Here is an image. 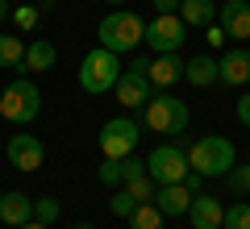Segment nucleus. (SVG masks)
<instances>
[{"label": "nucleus", "instance_id": "obj_37", "mask_svg": "<svg viewBox=\"0 0 250 229\" xmlns=\"http://www.w3.org/2000/svg\"><path fill=\"white\" fill-rule=\"evenodd\" d=\"M104 4H125V0H104Z\"/></svg>", "mask_w": 250, "mask_h": 229}, {"label": "nucleus", "instance_id": "obj_11", "mask_svg": "<svg viewBox=\"0 0 250 229\" xmlns=\"http://www.w3.org/2000/svg\"><path fill=\"white\" fill-rule=\"evenodd\" d=\"M146 80H150L154 92H167L175 80H184V59H179V50L175 54H154L150 67H146Z\"/></svg>", "mask_w": 250, "mask_h": 229}, {"label": "nucleus", "instance_id": "obj_25", "mask_svg": "<svg viewBox=\"0 0 250 229\" xmlns=\"http://www.w3.org/2000/svg\"><path fill=\"white\" fill-rule=\"evenodd\" d=\"M221 229H250V204H246V200L229 204V208H225V221H221Z\"/></svg>", "mask_w": 250, "mask_h": 229}, {"label": "nucleus", "instance_id": "obj_18", "mask_svg": "<svg viewBox=\"0 0 250 229\" xmlns=\"http://www.w3.org/2000/svg\"><path fill=\"white\" fill-rule=\"evenodd\" d=\"M179 21L188 29L192 25H213L217 21V4L213 0H179Z\"/></svg>", "mask_w": 250, "mask_h": 229}, {"label": "nucleus", "instance_id": "obj_35", "mask_svg": "<svg viewBox=\"0 0 250 229\" xmlns=\"http://www.w3.org/2000/svg\"><path fill=\"white\" fill-rule=\"evenodd\" d=\"M21 229H50V225H42V221H29V225H21Z\"/></svg>", "mask_w": 250, "mask_h": 229}, {"label": "nucleus", "instance_id": "obj_31", "mask_svg": "<svg viewBox=\"0 0 250 229\" xmlns=\"http://www.w3.org/2000/svg\"><path fill=\"white\" fill-rule=\"evenodd\" d=\"M205 38H208V46H221V42H225V29L213 21V25H205Z\"/></svg>", "mask_w": 250, "mask_h": 229}, {"label": "nucleus", "instance_id": "obj_38", "mask_svg": "<svg viewBox=\"0 0 250 229\" xmlns=\"http://www.w3.org/2000/svg\"><path fill=\"white\" fill-rule=\"evenodd\" d=\"M0 121H4V117H0Z\"/></svg>", "mask_w": 250, "mask_h": 229}, {"label": "nucleus", "instance_id": "obj_1", "mask_svg": "<svg viewBox=\"0 0 250 229\" xmlns=\"http://www.w3.org/2000/svg\"><path fill=\"white\" fill-rule=\"evenodd\" d=\"M96 38H100V46H104V50L129 54L134 46L146 42V21L138 17L134 9H113V13L96 25Z\"/></svg>", "mask_w": 250, "mask_h": 229}, {"label": "nucleus", "instance_id": "obj_14", "mask_svg": "<svg viewBox=\"0 0 250 229\" xmlns=\"http://www.w3.org/2000/svg\"><path fill=\"white\" fill-rule=\"evenodd\" d=\"M217 25L225 29V38H250V0H225Z\"/></svg>", "mask_w": 250, "mask_h": 229}, {"label": "nucleus", "instance_id": "obj_13", "mask_svg": "<svg viewBox=\"0 0 250 229\" xmlns=\"http://www.w3.org/2000/svg\"><path fill=\"white\" fill-rule=\"evenodd\" d=\"M188 217H192V229H221L225 208H221V200H217V196L196 192V196H192V204H188Z\"/></svg>", "mask_w": 250, "mask_h": 229}, {"label": "nucleus", "instance_id": "obj_29", "mask_svg": "<svg viewBox=\"0 0 250 229\" xmlns=\"http://www.w3.org/2000/svg\"><path fill=\"white\" fill-rule=\"evenodd\" d=\"M96 179L104 187H117V184H121V159H104V163H100V171H96Z\"/></svg>", "mask_w": 250, "mask_h": 229}, {"label": "nucleus", "instance_id": "obj_2", "mask_svg": "<svg viewBox=\"0 0 250 229\" xmlns=\"http://www.w3.org/2000/svg\"><path fill=\"white\" fill-rule=\"evenodd\" d=\"M121 54L104 50V46H96V50L83 54L80 62V88L88 92V96H104V92L117 88V80H121Z\"/></svg>", "mask_w": 250, "mask_h": 229}, {"label": "nucleus", "instance_id": "obj_7", "mask_svg": "<svg viewBox=\"0 0 250 229\" xmlns=\"http://www.w3.org/2000/svg\"><path fill=\"white\" fill-rule=\"evenodd\" d=\"M188 38V25L179 21V13H159L154 21H146V46L154 54H175Z\"/></svg>", "mask_w": 250, "mask_h": 229}, {"label": "nucleus", "instance_id": "obj_19", "mask_svg": "<svg viewBox=\"0 0 250 229\" xmlns=\"http://www.w3.org/2000/svg\"><path fill=\"white\" fill-rule=\"evenodd\" d=\"M54 59H59V50H54V42H46V38H38V42L25 46V62H21V71H50Z\"/></svg>", "mask_w": 250, "mask_h": 229}, {"label": "nucleus", "instance_id": "obj_22", "mask_svg": "<svg viewBox=\"0 0 250 229\" xmlns=\"http://www.w3.org/2000/svg\"><path fill=\"white\" fill-rule=\"evenodd\" d=\"M125 192L134 196L138 204H154V196H159V184H154L150 175H142V179H129V184H125Z\"/></svg>", "mask_w": 250, "mask_h": 229}, {"label": "nucleus", "instance_id": "obj_21", "mask_svg": "<svg viewBox=\"0 0 250 229\" xmlns=\"http://www.w3.org/2000/svg\"><path fill=\"white\" fill-rule=\"evenodd\" d=\"M163 212H159V204H138L134 208V217H129V229H163Z\"/></svg>", "mask_w": 250, "mask_h": 229}, {"label": "nucleus", "instance_id": "obj_36", "mask_svg": "<svg viewBox=\"0 0 250 229\" xmlns=\"http://www.w3.org/2000/svg\"><path fill=\"white\" fill-rule=\"evenodd\" d=\"M75 229H92V225H88V221H80V225H75Z\"/></svg>", "mask_w": 250, "mask_h": 229}, {"label": "nucleus", "instance_id": "obj_24", "mask_svg": "<svg viewBox=\"0 0 250 229\" xmlns=\"http://www.w3.org/2000/svg\"><path fill=\"white\" fill-rule=\"evenodd\" d=\"M59 217H62V204L54 200V196H42V200H34V221H42V225H54Z\"/></svg>", "mask_w": 250, "mask_h": 229}, {"label": "nucleus", "instance_id": "obj_10", "mask_svg": "<svg viewBox=\"0 0 250 229\" xmlns=\"http://www.w3.org/2000/svg\"><path fill=\"white\" fill-rule=\"evenodd\" d=\"M117 100H121L125 108H142L146 100L154 96V88H150V80H146V71H129L125 67L121 71V80H117Z\"/></svg>", "mask_w": 250, "mask_h": 229}, {"label": "nucleus", "instance_id": "obj_23", "mask_svg": "<svg viewBox=\"0 0 250 229\" xmlns=\"http://www.w3.org/2000/svg\"><path fill=\"white\" fill-rule=\"evenodd\" d=\"M225 187H229L233 196H250V163H246V167L233 163V167L225 171Z\"/></svg>", "mask_w": 250, "mask_h": 229}, {"label": "nucleus", "instance_id": "obj_3", "mask_svg": "<svg viewBox=\"0 0 250 229\" xmlns=\"http://www.w3.org/2000/svg\"><path fill=\"white\" fill-rule=\"evenodd\" d=\"M233 163H238V150H233V142H225L221 133H205V138H196V142H192V154H188V167L200 171L205 179L225 175Z\"/></svg>", "mask_w": 250, "mask_h": 229}, {"label": "nucleus", "instance_id": "obj_12", "mask_svg": "<svg viewBox=\"0 0 250 229\" xmlns=\"http://www.w3.org/2000/svg\"><path fill=\"white\" fill-rule=\"evenodd\" d=\"M217 80H221L225 88L250 83V50H225L221 59H217Z\"/></svg>", "mask_w": 250, "mask_h": 229}, {"label": "nucleus", "instance_id": "obj_26", "mask_svg": "<svg viewBox=\"0 0 250 229\" xmlns=\"http://www.w3.org/2000/svg\"><path fill=\"white\" fill-rule=\"evenodd\" d=\"M134 208H138V200L125 192V187H121V192H113V200H108V212H113V217L129 221V217H134Z\"/></svg>", "mask_w": 250, "mask_h": 229}, {"label": "nucleus", "instance_id": "obj_15", "mask_svg": "<svg viewBox=\"0 0 250 229\" xmlns=\"http://www.w3.org/2000/svg\"><path fill=\"white\" fill-rule=\"evenodd\" d=\"M0 221L13 225V229L29 225V221H34V200H29L25 192H4L0 196Z\"/></svg>", "mask_w": 250, "mask_h": 229}, {"label": "nucleus", "instance_id": "obj_33", "mask_svg": "<svg viewBox=\"0 0 250 229\" xmlns=\"http://www.w3.org/2000/svg\"><path fill=\"white\" fill-rule=\"evenodd\" d=\"M154 9L159 13H179V0H154Z\"/></svg>", "mask_w": 250, "mask_h": 229}, {"label": "nucleus", "instance_id": "obj_16", "mask_svg": "<svg viewBox=\"0 0 250 229\" xmlns=\"http://www.w3.org/2000/svg\"><path fill=\"white\" fill-rule=\"evenodd\" d=\"M154 204H159L163 217H188L192 192H188L184 184H163V187H159V196H154Z\"/></svg>", "mask_w": 250, "mask_h": 229}, {"label": "nucleus", "instance_id": "obj_32", "mask_svg": "<svg viewBox=\"0 0 250 229\" xmlns=\"http://www.w3.org/2000/svg\"><path fill=\"white\" fill-rule=\"evenodd\" d=\"M238 121H242V125L250 129V92H246V96L238 100Z\"/></svg>", "mask_w": 250, "mask_h": 229}, {"label": "nucleus", "instance_id": "obj_30", "mask_svg": "<svg viewBox=\"0 0 250 229\" xmlns=\"http://www.w3.org/2000/svg\"><path fill=\"white\" fill-rule=\"evenodd\" d=\"M184 187H188L192 196H196L200 187H205V175H200V171H188V175H184Z\"/></svg>", "mask_w": 250, "mask_h": 229}, {"label": "nucleus", "instance_id": "obj_4", "mask_svg": "<svg viewBox=\"0 0 250 229\" xmlns=\"http://www.w3.org/2000/svg\"><path fill=\"white\" fill-rule=\"evenodd\" d=\"M188 100L171 96V92H154L150 100L142 104V125L154 133H184L188 129Z\"/></svg>", "mask_w": 250, "mask_h": 229}, {"label": "nucleus", "instance_id": "obj_6", "mask_svg": "<svg viewBox=\"0 0 250 229\" xmlns=\"http://www.w3.org/2000/svg\"><path fill=\"white\" fill-rule=\"evenodd\" d=\"M188 150H179V146H154L150 154H146V175L154 179V184H184V175H188Z\"/></svg>", "mask_w": 250, "mask_h": 229}, {"label": "nucleus", "instance_id": "obj_9", "mask_svg": "<svg viewBox=\"0 0 250 229\" xmlns=\"http://www.w3.org/2000/svg\"><path fill=\"white\" fill-rule=\"evenodd\" d=\"M4 154H9V163H13L17 171H25V175H29V171H38V167H42L46 146L34 138V133H13V138H9V146H4Z\"/></svg>", "mask_w": 250, "mask_h": 229}, {"label": "nucleus", "instance_id": "obj_5", "mask_svg": "<svg viewBox=\"0 0 250 229\" xmlns=\"http://www.w3.org/2000/svg\"><path fill=\"white\" fill-rule=\"evenodd\" d=\"M38 113H42V92H38L34 80L21 75V80H13L9 88L0 92V117H4V121H13V125L25 129Z\"/></svg>", "mask_w": 250, "mask_h": 229}, {"label": "nucleus", "instance_id": "obj_34", "mask_svg": "<svg viewBox=\"0 0 250 229\" xmlns=\"http://www.w3.org/2000/svg\"><path fill=\"white\" fill-rule=\"evenodd\" d=\"M13 17V9H9V0H0V25H4V21Z\"/></svg>", "mask_w": 250, "mask_h": 229}, {"label": "nucleus", "instance_id": "obj_17", "mask_svg": "<svg viewBox=\"0 0 250 229\" xmlns=\"http://www.w3.org/2000/svg\"><path fill=\"white\" fill-rule=\"evenodd\" d=\"M184 80L192 83V88H208V83H217V59H213V54H192V59L184 62Z\"/></svg>", "mask_w": 250, "mask_h": 229}, {"label": "nucleus", "instance_id": "obj_28", "mask_svg": "<svg viewBox=\"0 0 250 229\" xmlns=\"http://www.w3.org/2000/svg\"><path fill=\"white\" fill-rule=\"evenodd\" d=\"M146 175V159H138V154H125L121 159V184H129V179H142Z\"/></svg>", "mask_w": 250, "mask_h": 229}, {"label": "nucleus", "instance_id": "obj_8", "mask_svg": "<svg viewBox=\"0 0 250 229\" xmlns=\"http://www.w3.org/2000/svg\"><path fill=\"white\" fill-rule=\"evenodd\" d=\"M138 121H129V117H113V121H104V129H100V154L104 159H125V154H134L138 146Z\"/></svg>", "mask_w": 250, "mask_h": 229}, {"label": "nucleus", "instance_id": "obj_20", "mask_svg": "<svg viewBox=\"0 0 250 229\" xmlns=\"http://www.w3.org/2000/svg\"><path fill=\"white\" fill-rule=\"evenodd\" d=\"M25 62V42L17 34H0V67H17Z\"/></svg>", "mask_w": 250, "mask_h": 229}, {"label": "nucleus", "instance_id": "obj_27", "mask_svg": "<svg viewBox=\"0 0 250 229\" xmlns=\"http://www.w3.org/2000/svg\"><path fill=\"white\" fill-rule=\"evenodd\" d=\"M9 21H13V25H17V29H25V34H29V29H34L38 21H42V9H34V4H17Z\"/></svg>", "mask_w": 250, "mask_h": 229}]
</instances>
